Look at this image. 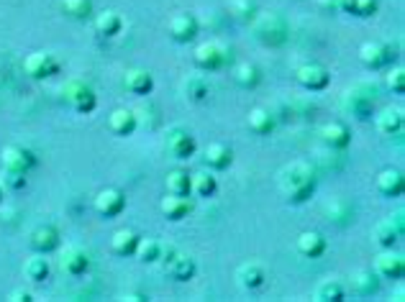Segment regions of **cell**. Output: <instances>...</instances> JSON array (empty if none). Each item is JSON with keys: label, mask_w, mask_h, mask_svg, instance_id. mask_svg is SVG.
I'll use <instances>...</instances> for the list:
<instances>
[{"label": "cell", "mask_w": 405, "mask_h": 302, "mask_svg": "<svg viewBox=\"0 0 405 302\" xmlns=\"http://www.w3.org/2000/svg\"><path fill=\"white\" fill-rule=\"evenodd\" d=\"M316 182H318V175L316 169L308 164V161H290L279 169L277 175V187L282 197L293 205H300L313 195L316 190Z\"/></svg>", "instance_id": "cell-1"}, {"label": "cell", "mask_w": 405, "mask_h": 302, "mask_svg": "<svg viewBox=\"0 0 405 302\" xmlns=\"http://www.w3.org/2000/svg\"><path fill=\"white\" fill-rule=\"evenodd\" d=\"M195 64L205 72H216V69L226 67L231 62V49L226 44L218 42V39H211V42H203L195 46Z\"/></svg>", "instance_id": "cell-2"}, {"label": "cell", "mask_w": 405, "mask_h": 302, "mask_svg": "<svg viewBox=\"0 0 405 302\" xmlns=\"http://www.w3.org/2000/svg\"><path fill=\"white\" fill-rule=\"evenodd\" d=\"M164 149H167L169 157H175V159H190L195 154V149H198V143H195V136L187 131L185 126H180V123H175V126H169L167 131H164Z\"/></svg>", "instance_id": "cell-3"}, {"label": "cell", "mask_w": 405, "mask_h": 302, "mask_svg": "<svg viewBox=\"0 0 405 302\" xmlns=\"http://www.w3.org/2000/svg\"><path fill=\"white\" fill-rule=\"evenodd\" d=\"M62 95L64 100L77 110V113H90V110L98 105V98H95V90L83 80H69L64 87H62Z\"/></svg>", "instance_id": "cell-4"}, {"label": "cell", "mask_w": 405, "mask_h": 302, "mask_svg": "<svg viewBox=\"0 0 405 302\" xmlns=\"http://www.w3.org/2000/svg\"><path fill=\"white\" fill-rule=\"evenodd\" d=\"M254 34H257L259 42L277 46V44H282L287 39V26L277 13H264V16L254 21Z\"/></svg>", "instance_id": "cell-5"}, {"label": "cell", "mask_w": 405, "mask_h": 302, "mask_svg": "<svg viewBox=\"0 0 405 302\" xmlns=\"http://www.w3.org/2000/svg\"><path fill=\"white\" fill-rule=\"evenodd\" d=\"M359 59H362L364 67L382 69L393 62V49H390V44L372 39V42H364L362 46H359Z\"/></svg>", "instance_id": "cell-6"}, {"label": "cell", "mask_w": 405, "mask_h": 302, "mask_svg": "<svg viewBox=\"0 0 405 302\" xmlns=\"http://www.w3.org/2000/svg\"><path fill=\"white\" fill-rule=\"evenodd\" d=\"M93 205L98 210V215H103V218H116L126 208V195L121 193L119 187H105V190H101V193L95 195Z\"/></svg>", "instance_id": "cell-7"}, {"label": "cell", "mask_w": 405, "mask_h": 302, "mask_svg": "<svg viewBox=\"0 0 405 302\" xmlns=\"http://www.w3.org/2000/svg\"><path fill=\"white\" fill-rule=\"evenodd\" d=\"M403 210L400 213H395V215H390V218H382L377 226H374V231H372V236H374V241H377V246H382V249H390V246H395V241L403 236Z\"/></svg>", "instance_id": "cell-8"}, {"label": "cell", "mask_w": 405, "mask_h": 302, "mask_svg": "<svg viewBox=\"0 0 405 302\" xmlns=\"http://www.w3.org/2000/svg\"><path fill=\"white\" fill-rule=\"evenodd\" d=\"M374 272H377L382 279H400L405 272L403 254L395 251L393 246H390V249H382V251L377 254V259H374Z\"/></svg>", "instance_id": "cell-9"}, {"label": "cell", "mask_w": 405, "mask_h": 302, "mask_svg": "<svg viewBox=\"0 0 405 302\" xmlns=\"http://www.w3.org/2000/svg\"><path fill=\"white\" fill-rule=\"evenodd\" d=\"M24 69L28 72V77H34V80H46V77L57 75L60 62H57V57L49 54V51H34V54L24 62Z\"/></svg>", "instance_id": "cell-10"}, {"label": "cell", "mask_w": 405, "mask_h": 302, "mask_svg": "<svg viewBox=\"0 0 405 302\" xmlns=\"http://www.w3.org/2000/svg\"><path fill=\"white\" fill-rule=\"evenodd\" d=\"M295 77H298V82L303 85L305 90H311V93H318L323 87H329V82H331L329 69L323 67V64H318V62L303 64V67L295 72Z\"/></svg>", "instance_id": "cell-11"}, {"label": "cell", "mask_w": 405, "mask_h": 302, "mask_svg": "<svg viewBox=\"0 0 405 302\" xmlns=\"http://www.w3.org/2000/svg\"><path fill=\"white\" fill-rule=\"evenodd\" d=\"M167 31L178 44L193 42L195 36H198V18L193 13H175V16L169 18Z\"/></svg>", "instance_id": "cell-12"}, {"label": "cell", "mask_w": 405, "mask_h": 302, "mask_svg": "<svg viewBox=\"0 0 405 302\" xmlns=\"http://www.w3.org/2000/svg\"><path fill=\"white\" fill-rule=\"evenodd\" d=\"M234 279H236V285L241 287V290H246V292H254V290H259V287L264 285L267 272H264V267L259 264V261H244V264L236 269Z\"/></svg>", "instance_id": "cell-13"}, {"label": "cell", "mask_w": 405, "mask_h": 302, "mask_svg": "<svg viewBox=\"0 0 405 302\" xmlns=\"http://www.w3.org/2000/svg\"><path fill=\"white\" fill-rule=\"evenodd\" d=\"M60 264H62V272H67L72 277H80L90 267V254L85 251L83 246H64Z\"/></svg>", "instance_id": "cell-14"}, {"label": "cell", "mask_w": 405, "mask_h": 302, "mask_svg": "<svg viewBox=\"0 0 405 302\" xmlns=\"http://www.w3.org/2000/svg\"><path fill=\"white\" fill-rule=\"evenodd\" d=\"M403 123H405V116H403V108L400 105H385V108L374 116V126L377 131L385 136H395L403 131Z\"/></svg>", "instance_id": "cell-15"}, {"label": "cell", "mask_w": 405, "mask_h": 302, "mask_svg": "<svg viewBox=\"0 0 405 302\" xmlns=\"http://www.w3.org/2000/svg\"><path fill=\"white\" fill-rule=\"evenodd\" d=\"M377 193L382 195V197H400V195L405 193V177L400 169H382L380 175H377Z\"/></svg>", "instance_id": "cell-16"}, {"label": "cell", "mask_w": 405, "mask_h": 302, "mask_svg": "<svg viewBox=\"0 0 405 302\" xmlns=\"http://www.w3.org/2000/svg\"><path fill=\"white\" fill-rule=\"evenodd\" d=\"M318 136H321V141L326 143V146H331V149H346L349 141H352V131H349V126L341 123V121H329V123H323Z\"/></svg>", "instance_id": "cell-17"}, {"label": "cell", "mask_w": 405, "mask_h": 302, "mask_svg": "<svg viewBox=\"0 0 405 302\" xmlns=\"http://www.w3.org/2000/svg\"><path fill=\"white\" fill-rule=\"evenodd\" d=\"M164 272H167L175 282H187V279H193V274H195V259L190 254L175 251L167 261H164Z\"/></svg>", "instance_id": "cell-18"}, {"label": "cell", "mask_w": 405, "mask_h": 302, "mask_svg": "<svg viewBox=\"0 0 405 302\" xmlns=\"http://www.w3.org/2000/svg\"><path fill=\"white\" fill-rule=\"evenodd\" d=\"M160 210L167 220H182L193 213V200H190L187 195H172L169 193L167 197H162Z\"/></svg>", "instance_id": "cell-19"}, {"label": "cell", "mask_w": 405, "mask_h": 302, "mask_svg": "<svg viewBox=\"0 0 405 302\" xmlns=\"http://www.w3.org/2000/svg\"><path fill=\"white\" fill-rule=\"evenodd\" d=\"M123 87H126V93H131V95H149L154 87L152 72L144 67L126 69V75H123Z\"/></svg>", "instance_id": "cell-20"}, {"label": "cell", "mask_w": 405, "mask_h": 302, "mask_svg": "<svg viewBox=\"0 0 405 302\" xmlns=\"http://www.w3.org/2000/svg\"><path fill=\"white\" fill-rule=\"evenodd\" d=\"M295 246L300 256H305V259H318L326 251V238L318 231H303V233L298 236Z\"/></svg>", "instance_id": "cell-21"}, {"label": "cell", "mask_w": 405, "mask_h": 302, "mask_svg": "<svg viewBox=\"0 0 405 302\" xmlns=\"http://www.w3.org/2000/svg\"><path fill=\"white\" fill-rule=\"evenodd\" d=\"M203 161L208 164V169H226L234 161V151H231L228 143L213 141L203 151Z\"/></svg>", "instance_id": "cell-22"}, {"label": "cell", "mask_w": 405, "mask_h": 302, "mask_svg": "<svg viewBox=\"0 0 405 302\" xmlns=\"http://www.w3.org/2000/svg\"><path fill=\"white\" fill-rule=\"evenodd\" d=\"M108 131L113 136H131L136 131V116L131 108H116L108 116Z\"/></svg>", "instance_id": "cell-23"}, {"label": "cell", "mask_w": 405, "mask_h": 302, "mask_svg": "<svg viewBox=\"0 0 405 302\" xmlns=\"http://www.w3.org/2000/svg\"><path fill=\"white\" fill-rule=\"evenodd\" d=\"M139 238H141L139 231H134V228H121L110 238V251L116 254V256H134Z\"/></svg>", "instance_id": "cell-24"}, {"label": "cell", "mask_w": 405, "mask_h": 302, "mask_svg": "<svg viewBox=\"0 0 405 302\" xmlns=\"http://www.w3.org/2000/svg\"><path fill=\"white\" fill-rule=\"evenodd\" d=\"M34 154L24 146H8V149L3 151V164L6 169H13V172H28V169L34 167Z\"/></svg>", "instance_id": "cell-25"}, {"label": "cell", "mask_w": 405, "mask_h": 302, "mask_svg": "<svg viewBox=\"0 0 405 302\" xmlns=\"http://www.w3.org/2000/svg\"><path fill=\"white\" fill-rule=\"evenodd\" d=\"M31 246L39 254H46L60 246V231L54 226H39L31 231Z\"/></svg>", "instance_id": "cell-26"}, {"label": "cell", "mask_w": 405, "mask_h": 302, "mask_svg": "<svg viewBox=\"0 0 405 302\" xmlns=\"http://www.w3.org/2000/svg\"><path fill=\"white\" fill-rule=\"evenodd\" d=\"M218 190V179L208 169H198L190 175V193H195L198 197H211Z\"/></svg>", "instance_id": "cell-27"}, {"label": "cell", "mask_w": 405, "mask_h": 302, "mask_svg": "<svg viewBox=\"0 0 405 302\" xmlns=\"http://www.w3.org/2000/svg\"><path fill=\"white\" fill-rule=\"evenodd\" d=\"M246 123H249V131H254L257 136H267L275 131V116L267 108H252Z\"/></svg>", "instance_id": "cell-28"}, {"label": "cell", "mask_w": 405, "mask_h": 302, "mask_svg": "<svg viewBox=\"0 0 405 302\" xmlns=\"http://www.w3.org/2000/svg\"><path fill=\"white\" fill-rule=\"evenodd\" d=\"M313 300L318 302H338L344 300V285L338 279H321L313 290Z\"/></svg>", "instance_id": "cell-29"}, {"label": "cell", "mask_w": 405, "mask_h": 302, "mask_svg": "<svg viewBox=\"0 0 405 302\" xmlns=\"http://www.w3.org/2000/svg\"><path fill=\"white\" fill-rule=\"evenodd\" d=\"M234 80H236L239 87L252 90V87L262 82V72H259V67H254L252 62H239L236 67H234Z\"/></svg>", "instance_id": "cell-30"}, {"label": "cell", "mask_w": 405, "mask_h": 302, "mask_svg": "<svg viewBox=\"0 0 405 302\" xmlns=\"http://www.w3.org/2000/svg\"><path fill=\"white\" fill-rule=\"evenodd\" d=\"M93 26L101 36H116L121 31V26H123V21H121V16L116 10H103V13L95 16Z\"/></svg>", "instance_id": "cell-31"}, {"label": "cell", "mask_w": 405, "mask_h": 302, "mask_svg": "<svg viewBox=\"0 0 405 302\" xmlns=\"http://www.w3.org/2000/svg\"><path fill=\"white\" fill-rule=\"evenodd\" d=\"M377 274L370 272V269H356L354 274H352V290L356 294H372L377 292Z\"/></svg>", "instance_id": "cell-32"}, {"label": "cell", "mask_w": 405, "mask_h": 302, "mask_svg": "<svg viewBox=\"0 0 405 302\" xmlns=\"http://www.w3.org/2000/svg\"><path fill=\"white\" fill-rule=\"evenodd\" d=\"M134 256L141 261V264H154V261L162 259V244L160 241H154V238H139Z\"/></svg>", "instance_id": "cell-33"}, {"label": "cell", "mask_w": 405, "mask_h": 302, "mask_svg": "<svg viewBox=\"0 0 405 302\" xmlns=\"http://www.w3.org/2000/svg\"><path fill=\"white\" fill-rule=\"evenodd\" d=\"M164 185H167V193L172 195H190V175L185 169H172L164 177Z\"/></svg>", "instance_id": "cell-34"}, {"label": "cell", "mask_w": 405, "mask_h": 302, "mask_svg": "<svg viewBox=\"0 0 405 302\" xmlns=\"http://www.w3.org/2000/svg\"><path fill=\"white\" fill-rule=\"evenodd\" d=\"M182 93H185L190 100L200 103V100H205V98H208V82H205L200 75L187 77L185 82H182Z\"/></svg>", "instance_id": "cell-35"}, {"label": "cell", "mask_w": 405, "mask_h": 302, "mask_svg": "<svg viewBox=\"0 0 405 302\" xmlns=\"http://www.w3.org/2000/svg\"><path fill=\"white\" fill-rule=\"evenodd\" d=\"M62 10H64L69 18L83 21V18H87L93 13V0H62Z\"/></svg>", "instance_id": "cell-36"}, {"label": "cell", "mask_w": 405, "mask_h": 302, "mask_svg": "<svg viewBox=\"0 0 405 302\" xmlns=\"http://www.w3.org/2000/svg\"><path fill=\"white\" fill-rule=\"evenodd\" d=\"M24 274L31 279V282H42V279L49 274V264H46V259H44V256H34V259L26 261Z\"/></svg>", "instance_id": "cell-37"}, {"label": "cell", "mask_w": 405, "mask_h": 302, "mask_svg": "<svg viewBox=\"0 0 405 302\" xmlns=\"http://www.w3.org/2000/svg\"><path fill=\"white\" fill-rule=\"evenodd\" d=\"M228 8H231V13L236 18H241V21H252L257 16V3L254 0H231Z\"/></svg>", "instance_id": "cell-38"}, {"label": "cell", "mask_w": 405, "mask_h": 302, "mask_svg": "<svg viewBox=\"0 0 405 302\" xmlns=\"http://www.w3.org/2000/svg\"><path fill=\"white\" fill-rule=\"evenodd\" d=\"M385 85H388L393 93H403L405 90V67L403 64H395V67L390 69L388 75H385Z\"/></svg>", "instance_id": "cell-39"}, {"label": "cell", "mask_w": 405, "mask_h": 302, "mask_svg": "<svg viewBox=\"0 0 405 302\" xmlns=\"http://www.w3.org/2000/svg\"><path fill=\"white\" fill-rule=\"evenodd\" d=\"M26 182V177L24 172H13V169H6L3 175H0V185H6L10 187V190H21Z\"/></svg>", "instance_id": "cell-40"}, {"label": "cell", "mask_w": 405, "mask_h": 302, "mask_svg": "<svg viewBox=\"0 0 405 302\" xmlns=\"http://www.w3.org/2000/svg\"><path fill=\"white\" fill-rule=\"evenodd\" d=\"M377 10V0H356V6H354V16H372Z\"/></svg>", "instance_id": "cell-41"}, {"label": "cell", "mask_w": 405, "mask_h": 302, "mask_svg": "<svg viewBox=\"0 0 405 302\" xmlns=\"http://www.w3.org/2000/svg\"><path fill=\"white\" fill-rule=\"evenodd\" d=\"M318 8L323 13H334V10H338V0H318Z\"/></svg>", "instance_id": "cell-42"}, {"label": "cell", "mask_w": 405, "mask_h": 302, "mask_svg": "<svg viewBox=\"0 0 405 302\" xmlns=\"http://www.w3.org/2000/svg\"><path fill=\"white\" fill-rule=\"evenodd\" d=\"M10 300H24V302H28V300H31V292H26V290H13V292H10Z\"/></svg>", "instance_id": "cell-43"}, {"label": "cell", "mask_w": 405, "mask_h": 302, "mask_svg": "<svg viewBox=\"0 0 405 302\" xmlns=\"http://www.w3.org/2000/svg\"><path fill=\"white\" fill-rule=\"evenodd\" d=\"M356 0H338V10H346V13H354Z\"/></svg>", "instance_id": "cell-44"}, {"label": "cell", "mask_w": 405, "mask_h": 302, "mask_svg": "<svg viewBox=\"0 0 405 302\" xmlns=\"http://www.w3.org/2000/svg\"><path fill=\"white\" fill-rule=\"evenodd\" d=\"M123 300H146V297H144V294H126Z\"/></svg>", "instance_id": "cell-45"}, {"label": "cell", "mask_w": 405, "mask_h": 302, "mask_svg": "<svg viewBox=\"0 0 405 302\" xmlns=\"http://www.w3.org/2000/svg\"><path fill=\"white\" fill-rule=\"evenodd\" d=\"M0 197H3V190H0Z\"/></svg>", "instance_id": "cell-46"}]
</instances>
